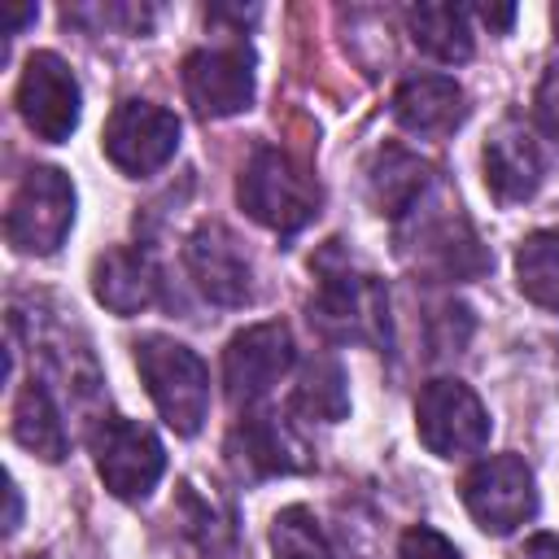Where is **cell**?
Instances as JSON below:
<instances>
[{
    "label": "cell",
    "mask_w": 559,
    "mask_h": 559,
    "mask_svg": "<svg viewBox=\"0 0 559 559\" xmlns=\"http://www.w3.org/2000/svg\"><path fill=\"white\" fill-rule=\"evenodd\" d=\"M227 459L245 476H280V472H301L310 463L306 445L275 415H245L227 437Z\"/></svg>",
    "instance_id": "cell-15"
},
{
    "label": "cell",
    "mask_w": 559,
    "mask_h": 559,
    "mask_svg": "<svg viewBox=\"0 0 559 559\" xmlns=\"http://www.w3.org/2000/svg\"><path fill=\"white\" fill-rule=\"evenodd\" d=\"M515 284L533 306L559 310V227L524 236L515 249Z\"/></svg>",
    "instance_id": "cell-20"
},
{
    "label": "cell",
    "mask_w": 559,
    "mask_h": 559,
    "mask_svg": "<svg viewBox=\"0 0 559 559\" xmlns=\"http://www.w3.org/2000/svg\"><path fill=\"white\" fill-rule=\"evenodd\" d=\"M236 197L245 214L280 236L306 227L319 214V183L280 148H258L240 170Z\"/></svg>",
    "instance_id": "cell-2"
},
{
    "label": "cell",
    "mask_w": 559,
    "mask_h": 559,
    "mask_svg": "<svg viewBox=\"0 0 559 559\" xmlns=\"http://www.w3.org/2000/svg\"><path fill=\"white\" fill-rule=\"evenodd\" d=\"M92 293L114 314H140L157 297V266L140 249H109L92 266Z\"/></svg>",
    "instance_id": "cell-16"
},
{
    "label": "cell",
    "mask_w": 559,
    "mask_h": 559,
    "mask_svg": "<svg viewBox=\"0 0 559 559\" xmlns=\"http://www.w3.org/2000/svg\"><path fill=\"white\" fill-rule=\"evenodd\" d=\"M293 406L310 419H323V424H336L345 419L349 411V389H345V371L341 362L332 358H310L301 367V380L293 389Z\"/></svg>",
    "instance_id": "cell-21"
},
{
    "label": "cell",
    "mask_w": 559,
    "mask_h": 559,
    "mask_svg": "<svg viewBox=\"0 0 559 559\" xmlns=\"http://www.w3.org/2000/svg\"><path fill=\"white\" fill-rule=\"evenodd\" d=\"M428 183H432V166L419 162L415 153L397 148V144L380 148L376 162H371V175H367L371 205H376L380 214H389V218H402V214L419 210Z\"/></svg>",
    "instance_id": "cell-17"
},
{
    "label": "cell",
    "mask_w": 559,
    "mask_h": 559,
    "mask_svg": "<svg viewBox=\"0 0 559 559\" xmlns=\"http://www.w3.org/2000/svg\"><path fill=\"white\" fill-rule=\"evenodd\" d=\"M550 17H555V31H559V4H555V13H550Z\"/></svg>",
    "instance_id": "cell-29"
},
{
    "label": "cell",
    "mask_w": 559,
    "mask_h": 559,
    "mask_svg": "<svg viewBox=\"0 0 559 559\" xmlns=\"http://www.w3.org/2000/svg\"><path fill=\"white\" fill-rule=\"evenodd\" d=\"M4 22H9V31H17V26L35 22V4H22V9H4Z\"/></svg>",
    "instance_id": "cell-27"
},
{
    "label": "cell",
    "mask_w": 559,
    "mask_h": 559,
    "mask_svg": "<svg viewBox=\"0 0 559 559\" xmlns=\"http://www.w3.org/2000/svg\"><path fill=\"white\" fill-rule=\"evenodd\" d=\"M293 367V336L284 323H253L236 332L223 349V384L236 406L266 397Z\"/></svg>",
    "instance_id": "cell-10"
},
{
    "label": "cell",
    "mask_w": 559,
    "mask_h": 559,
    "mask_svg": "<svg viewBox=\"0 0 559 559\" xmlns=\"http://www.w3.org/2000/svg\"><path fill=\"white\" fill-rule=\"evenodd\" d=\"M411 22V39L415 48H424L428 57L454 66V61H467L472 57V26H467V9L459 4H415L406 13Z\"/></svg>",
    "instance_id": "cell-19"
},
{
    "label": "cell",
    "mask_w": 559,
    "mask_h": 559,
    "mask_svg": "<svg viewBox=\"0 0 559 559\" xmlns=\"http://www.w3.org/2000/svg\"><path fill=\"white\" fill-rule=\"evenodd\" d=\"M17 515H22V502H17V485L9 480V533L17 528Z\"/></svg>",
    "instance_id": "cell-28"
},
{
    "label": "cell",
    "mask_w": 559,
    "mask_h": 559,
    "mask_svg": "<svg viewBox=\"0 0 559 559\" xmlns=\"http://www.w3.org/2000/svg\"><path fill=\"white\" fill-rule=\"evenodd\" d=\"M480 17H485L489 26H498V31H507V26H511V17H515V9H511V4H498V9H493V4H485V9H480Z\"/></svg>",
    "instance_id": "cell-26"
},
{
    "label": "cell",
    "mask_w": 559,
    "mask_h": 559,
    "mask_svg": "<svg viewBox=\"0 0 559 559\" xmlns=\"http://www.w3.org/2000/svg\"><path fill=\"white\" fill-rule=\"evenodd\" d=\"M135 367H140V380H144L157 415L179 437H192L210 415V371H205V362L183 341L144 336L135 345Z\"/></svg>",
    "instance_id": "cell-1"
},
{
    "label": "cell",
    "mask_w": 559,
    "mask_h": 559,
    "mask_svg": "<svg viewBox=\"0 0 559 559\" xmlns=\"http://www.w3.org/2000/svg\"><path fill=\"white\" fill-rule=\"evenodd\" d=\"M100 148L122 175H153L179 148V118L148 100H122L105 122Z\"/></svg>",
    "instance_id": "cell-8"
},
{
    "label": "cell",
    "mask_w": 559,
    "mask_h": 559,
    "mask_svg": "<svg viewBox=\"0 0 559 559\" xmlns=\"http://www.w3.org/2000/svg\"><path fill=\"white\" fill-rule=\"evenodd\" d=\"M393 118L419 140H441L467 118V96L445 74H411L393 92Z\"/></svg>",
    "instance_id": "cell-13"
},
{
    "label": "cell",
    "mask_w": 559,
    "mask_h": 559,
    "mask_svg": "<svg viewBox=\"0 0 559 559\" xmlns=\"http://www.w3.org/2000/svg\"><path fill=\"white\" fill-rule=\"evenodd\" d=\"M533 118H537V127H542L550 140H559V61L542 74V83H537V92H533Z\"/></svg>",
    "instance_id": "cell-24"
},
{
    "label": "cell",
    "mask_w": 559,
    "mask_h": 559,
    "mask_svg": "<svg viewBox=\"0 0 559 559\" xmlns=\"http://www.w3.org/2000/svg\"><path fill=\"white\" fill-rule=\"evenodd\" d=\"M271 555L275 559H336L328 533L306 507H284L271 520Z\"/></svg>",
    "instance_id": "cell-22"
},
{
    "label": "cell",
    "mask_w": 559,
    "mask_h": 559,
    "mask_svg": "<svg viewBox=\"0 0 559 559\" xmlns=\"http://www.w3.org/2000/svg\"><path fill=\"white\" fill-rule=\"evenodd\" d=\"M546 179V153L542 144L520 127L502 122L485 144V183L502 205L528 201Z\"/></svg>",
    "instance_id": "cell-14"
},
{
    "label": "cell",
    "mask_w": 559,
    "mask_h": 559,
    "mask_svg": "<svg viewBox=\"0 0 559 559\" xmlns=\"http://www.w3.org/2000/svg\"><path fill=\"white\" fill-rule=\"evenodd\" d=\"M92 454H96V472L105 480V489L122 502H135L144 498L162 472H166V450L162 441L135 424V419H122V415H109L96 424L92 432Z\"/></svg>",
    "instance_id": "cell-6"
},
{
    "label": "cell",
    "mask_w": 559,
    "mask_h": 559,
    "mask_svg": "<svg viewBox=\"0 0 559 559\" xmlns=\"http://www.w3.org/2000/svg\"><path fill=\"white\" fill-rule=\"evenodd\" d=\"M415 428H419V441L437 459H463L489 441V415L480 397L463 380H445V376L419 389Z\"/></svg>",
    "instance_id": "cell-5"
},
{
    "label": "cell",
    "mask_w": 559,
    "mask_h": 559,
    "mask_svg": "<svg viewBox=\"0 0 559 559\" xmlns=\"http://www.w3.org/2000/svg\"><path fill=\"white\" fill-rule=\"evenodd\" d=\"M79 105H83V96H79L74 70L57 52H31L26 70L17 79V114H22V122L39 140L61 144L79 127Z\"/></svg>",
    "instance_id": "cell-9"
},
{
    "label": "cell",
    "mask_w": 559,
    "mask_h": 559,
    "mask_svg": "<svg viewBox=\"0 0 559 559\" xmlns=\"http://www.w3.org/2000/svg\"><path fill=\"white\" fill-rule=\"evenodd\" d=\"M524 559H559V537H550V533H537V537H528V546H524Z\"/></svg>",
    "instance_id": "cell-25"
},
{
    "label": "cell",
    "mask_w": 559,
    "mask_h": 559,
    "mask_svg": "<svg viewBox=\"0 0 559 559\" xmlns=\"http://www.w3.org/2000/svg\"><path fill=\"white\" fill-rule=\"evenodd\" d=\"M310 328H319L323 341L345 345H389V293L376 275L336 271L319 280V293L310 297Z\"/></svg>",
    "instance_id": "cell-3"
},
{
    "label": "cell",
    "mask_w": 559,
    "mask_h": 559,
    "mask_svg": "<svg viewBox=\"0 0 559 559\" xmlns=\"http://www.w3.org/2000/svg\"><path fill=\"white\" fill-rule=\"evenodd\" d=\"M397 559H459V550H454V542H445L437 528L415 524V528L402 533V542H397Z\"/></svg>",
    "instance_id": "cell-23"
},
{
    "label": "cell",
    "mask_w": 559,
    "mask_h": 559,
    "mask_svg": "<svg viewBox=\"0 0 559 559\" xmlns=\"http://www.w3.org/2000/svg\"><path fill=\"white\" fill-rule=\"evenodd\" d=\"M183 262H188V275L201 288L205 301H214V306H245L253 297L249 258H245L240 240L223 223H201L188 236V245H183Z\"/></svg>",
    "instance_id": "cell-12"
},
{
    "label": "cell",
    "mask_w": 559,
    "mask_h": 559,
    "mask_svg": "<svg viewBox=\"0 0 559 559\" xmlns=\"http://www.w3.org/2000/svg\"><path fill=\"white\" fill-rule=\"evenodd\" d=\"M13 437H17V445H26L31 454H39L48 463L66 459V445H70L66 424H61V411H57L52 393L39 380L22 384V393L13 402Z\"/></svg>",
    "instance_id": "cell-18"
},
{
    "label": "cell",
    "mask_w": 559,
    "mask_h": 559,
    "mask_svg": "<svg viewBox=\"0 0 559 559\" xmlns=\"http://www.w3.org/2000/svg\"><path fill=\"white\" fill-rule=\"evenodd\" d=\"M74 223V183L57 166H35L17 183L9 214H4V236L17 253H52Z\"/></svg>",
    "instance_id": "cell-4"
},
{
    "label": "cell",
    "mask_w": 559,
    "mask_h": 559,
    "mask_svg": "<svg viewBox=\"0 0 559 559\" xmlns=\"http://www.w3.org/2000/svg\"><path fill=\"white\" fill-rule=\"evenodd\" d=\"M183 92L201 118H231L253 100V57L245 48H197L183 57Z\"/></svg>",
    "instance_id": "cell-11"
},
{
    "label": "cell",
    "mask_w": 559,
    "mask_h": 559,
    "mask_svg": "<svg viewBox=\"0 0 559 559\" xmlns=\"http://www.w3.org/2000/svg\"><path fill=\"white\" fill-rule=\"evenodd\" d=\"M463 502L485 533H493V537L515 533L520 524H528L537 515L533 472L515 454H489L463 476Z\"/></svg>",
    "instance_id": "cell-7"
}]
</instances>
